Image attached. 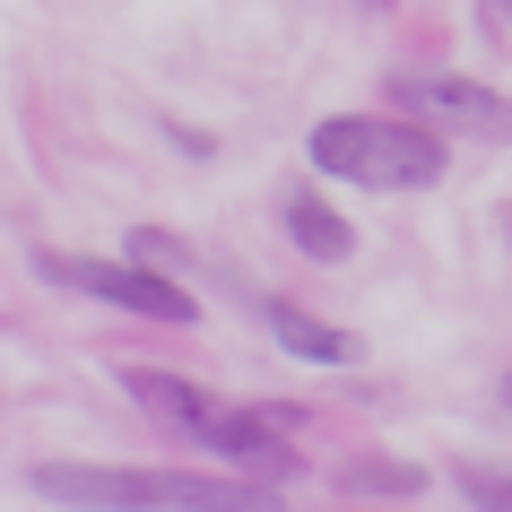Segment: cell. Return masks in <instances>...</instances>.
I'll use <instances>...</instances> for the list:
<instances>
[{"label": "cell", "instance_id": "obj_1", "mask_svg": "<svg viewBox=\"0 0 512 512\" xmlns=\"http://www.w3.org/2000/svg\"><path fill=\"white\" fill-rule=\"evenodd\" d=\"M313 174H339L365 191H426L443 183V139L417 122H382V113H339L313 131Z\"/></svg>", "mask_w": 512, "mask_h": 512}, {"label": "cell", "instance_id": "obj_2", "mask_svg": "<svg viewBox=\"0 0 512 512\" xmlns=\"http://www.w3.org/2000/svg\"><path fill=\"white\" fill-rule=\"evenodd\" d=\"M44 278H53V287H79V296H96V304H113V313H139V322H200L191 296L165 270H148V261H79V252H44Z\"/></svg>", "mask_w": 512, "mask_h": 512}, {"label": "cell", "instance_id": "obj_3", "mask_svg": "<svg viewBox=\"0 0 512 512\" xmlns=\"http://www.w3.org/2000/svg\"><path fill=\"white\" fill-rule=\"evenodd\" d=\"M44 504H79V512H157V469H87V460H44L35 469Z\"/></svg>", "mask_w": 512, "mask_h": 512}, {"label": "cell", "instance_id": "obj_4", "mask_svg": "<svg viewBox=\"0 0 512 512\" xmlns=\"http://www.w3.org/2000/svg\"><path fill=\"white\" fill-rule=\"evenodd\" d=\"M400 96H408V105H426L434 122L486 139V148H504V139H512V96H495V87H478V79H400Z\"/></svg>", "mask_w": 512, "mask_h": 512}, {"label": "cell", "instance_id": "obj_5", "mask_svg": "<svg viewBox=\"0 0 512 512\" xmlns=\"http://www.w3.org/2000/svg\"><path fill=\"white\" fill-rule=\"evenodd\" d=\"M200 443H217V460H235L243 478H287L296 469V452L270 434V417H243V408H209Z\"/></svg>", "mask_w": 512, "mask_h": 512}, {"label": "cell", "instance_id": "obj_6", "mask_svg": "<svg viewBox=\"0 0 512 512\" xmlns=\"http://www.w3.org/2000/svg\"><path fill=\"white\" fill-rule=\"evenodd\" d=\"M287 235H296L304 261H348V252H356V226L330 209V200H313V191H296V200H287Z\"/></svg>", "mask_w": 512, "mask_h": 512}, {"label": "cell", "instance_id": "obj_7", "mask_svg": "<svg viewBox=\"0 0 512 512\" xmlns=\"http://www.w3.org/2000/svg\"><path fill=\"white\" fill-rule=\"evenodd\" d=\"M270 330H278V348L287 356H304V365H356V339L348 330H330V322H313V313H296V304H270Z\"/></svg>", "mask_w": 512, "mask_h": 512}, {"label": "cell", "instance_id": "obj_8", "mask_svg": "<svg viewBox=\"0 0 512 512\" xmlns=\"http://www.w3.org/2000/svg\"><path fill=\"white\" fill-rule=\"evenodd\" d=\"M131 400L148 408V417H165V426L174 434H200L209 426V400H200V391H191V382H174V374H157V365H131Z\"/></svg>", "mask_w": 512, "mask_h": 512}, {"label": "cell", "instance_id": "obj_9", "mask_svg": "<svg viewBox=\"0 0 512 512\" xmlns=\"http://www.w3.org/2000/svg\"><path fill=\"white\" fill-rule=\"evenodd\" d=\"M426 469L417 460H348V495H417Z\"/></svg>", "mask_w": 512, "mask_h": 512}, {"label": "cell", "instance_id": "obj_10", "mask_svg": "<svg viewBox=\"0 0 512 512\" xmlns=\"http://www.w3.org/2000/svg\"><path fill=\"white\" fill-rule=\"evenodd\" d=\"M452 486H460V495H469L478 512H512V478H504V469H486V460H460Z\"/></svg>", "mask_w": 512, "mask_h": 512}, {"label": "cell", "instance_id": "obj_11", "mask_svg": "<svg viewBox=\"0 0 512 512\" xmlns=\"http://www.w3.org/2000/svg\"><path fill=\"white\" fill-rule=\"evenodd\" d=\"M131 261H148V270H165V261H174V270H183V243L165 235V226H139V235H131Z\"/></svg>", "mask_w": 512, "mask_h": 512}, {"label": "cell", "instance_id": "obj_12", "mask_svg": "<svg viewBox=\"0 0 512 512\" xmlns=\"http://www.w3.org/2000/svg\"><path fill=\"white\" fill-rule=\"evenodd\" d=\"M478 35L486 44H512V0H478Z\"/></svg>", "mask_w": 512, "mask_h": 512}, {"label": "cell", "instance_id": "obj_13", "mask_svg": "<svg viewBox=\"0 0 512 512\" xmlns=\"http://www.w3.org/2000/svg\"><path fill=\"white\" fill-rule=\"evenodd\" d=\"M365 9H391V0H365Z\"/></svg>", "mask_w": 512, "mask_h": 512}]
</instances>
